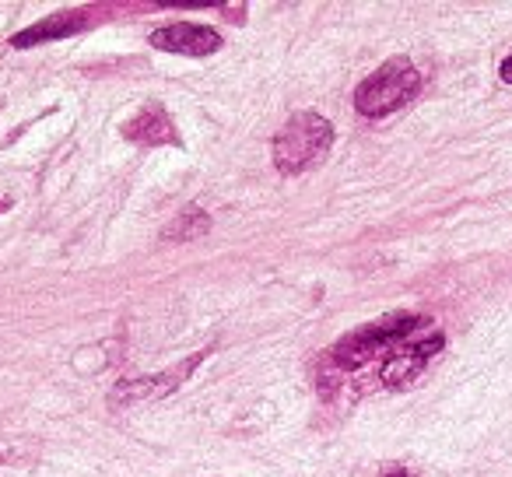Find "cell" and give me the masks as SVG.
<instances>
[{"label":"cell","mask_w":512,"mask_h":477,"mask_svg":"<svg viewBox=\"0 0 512 477\" xmlns=\"http://www.w3.org/2000/svg\"><path fill=\"white\" fill-rule=\"evenodd\" d=\"M502 81H509V85H512V57L502 64Z\"/></svg>","instance_id":"cell-10"},{"label":"cell","mask_w":512,"mask_h":477,"mask_svg":"<svg viewBox=\"0 0 512 477\" xmlns=\"http://www.w3.org/2000/svg\"><path fill=\"white\" fill-rule=\"evenodd\" d=\"M207 214L200 211V207H186L183 214H179L176 221H172L169 228L162 232V239H172V243H186V239H197L200 232H207Z\"/></svg>","instance_id":"cell-9"},{"label":"cell","mask_w":512,"mask_h":477,"mask_svg":"<svg viewBox=\"0 0 512 477\" xmlns=\"http://www.w3.org/2000/svg\"><path fill=\"white\" fill-rule=\"evenodd\" d=\"M428 358H421L418 351H397V355H390L383 362V369H379V376H383L386 386H407L418 379V372L425 369Z\"/></svg>","instance_id":"cell-8"},{"label":"cell","mask_w":512,"mask_h":477,"mask_svg":"<svg viewBox=\"0 0 512 477\" xmlns=\"http://www.w3.org/2000/svg\"><path fill=\"white\" fill-rule=\"evenodd\" d=\"M418 88H421L418 67L411 60L397 57L379 67L376 74H369L355 88V109L362 116H369V120H383V116L397 113L400 106H407L418 95Z\"/></svg>","instance_id":"cell-2"},{"label":"cell","mask_w":512,"mask_h":477,"mask_svg":"<svg viewBox=\"0 0 512 477\" xmlns=\"http://www.w3.org/2000/svg\"><path fill=\"white\" fill-rule=\"evenodd\" d=\"M123 134H127L130 141H137V144H169V141H176V134H172V120H169V113H165L162 106L141 109V113H137L134 120L123 127Z\"/></svg>","instance_id":"cell-6"},{"label":"cell","mask_w":512,"mask_h":477,"mask_svg":"<svg viewBox=\"0 0 512 477\" xmlns=\"http://www.w3.org/2000/svg\"><path fill=\"white\" fill-rule=\"evenodd\" d=\"M390 477H407V474H390Z\"/></svg>","instance_id":"cell-11"},{"label":"cell","mask_w":512,"mask_h":477,"mask_svg":"<svg viewBox=\"0 0 512 477\" xmlns=\"http://www.w3.org/2000/svg\"><path fill=\"white\" fill-rule=\"evenodd\" d=\"M421 327H428L425 316H390V320L372 323V327H362V330H355V334H348L330 351V358H334V365L344 372L362 369V365L372 362L376 355H386V351H393L397 344H404L407 337Z\"/></svg>","instance_id":"cell-3"},{"label":"cell","mask_w":512,"mask_h":477,"mask_svg":"<svg viewBox=\"0 0 512 477\" xmlns=\"http://www.w3.org/2000/svg\"><path fill=\"white\" fill-rule=\"evenodd\" d=\"M204 355H193L190 362H183L176 372H165V376H151V379H127L120 390H113V404H134V400H155L165 397L179 386V379H186L193 372V365H200Z\"/></svg>","instance_id":"cell-5"},{"label":"cell","mask_w":512,"mask_h":477,"mask_svg":"<svg viewBox=\"0 0 512 477\" xmlns=\"http://www.w3.org/2000/svg\"><path fill=\"white\" fill-rule=\"evenodd\" d=\"M334 144V127L320 113H295L274 137V165L285 176H299L316 165Z\"/></svg>","instance_id":"cell-1"},{"label":"cell","mask_w":512,"mask_h":477,"mask_svg":"<svg viewBox=\"0 0 512 477\" xmlns=\"http://www.w3.org/2000/svg\"><path fill=\"white\" fill-rule=\"evenodd\" d=\"M81 29H85V18L81 15H57V18H46V22L32 25V29L18 32V36L11 39V46H15V50H29V46L46 43V39L74 36V32H81Z\"/></svg>","instance_id":"cell-7"},{"label":"cell","mask_w":512,"mask_h":477,"mask_svg":"<svg viewBox=\"0 0 512 477\" xmlns=\"http://www.w3.org/2000/svg\"><path fill=\"white\" fill-rule=\"evenodd\" d=\"M151 46L165 53H183V57H211L221 50V36L211 25L176 22L151 32Z\"/></svg>","instance_id":"cell-4"}]
</instances>
